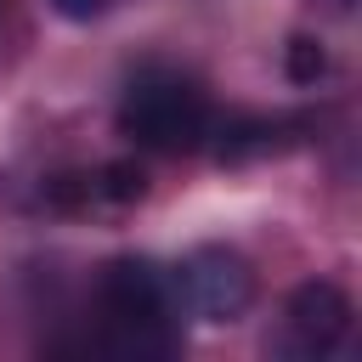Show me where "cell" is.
Wrapping results in <instances>:
<instances>
[{"label": "cell", "instance_id": "7a4b0ae2", "mask_svg": "<svg viewBox=\"0 0 362 362\" xmlns=\"http://www.w3.org/2000/svg\"><path fill=\"white\" fill-rule=\"evenodd\" d=\"M209 96L175 68H141L119 96V136L147 153H192L209 141Z\"/></svg>", "mask_w": 362, "mask_h": 362}, {"label": "cell", "instance_id": "3957f363", "mask_svg": "<svg viewBox=\"0 0 362 362\" xmlns=\"http://www.w3.org/2000/svg\"><path fill=\"white\" fill-rule=\"evenodd\" d=\"M170 288H175V305L198 322H238L255 300V272L238 249L226 243H204L192 249L175 272H170Z\"/></svg>", "mask_w": 362, "mask_h": 362}, {"label": "cell", "instance_id": "277c9868", "mask_svg": "<svg viewBox=\"0 0 362 362\" xmlns=\"http://www.w3.org/2000/svg\"><path fill=\"white\" fill-rule=\"evenodd\" d=\"M345 328H351V300L334 288V283H322V277H311V283H300L294 294H288V311H283V351L288 356H328L339 339H345Z\"/></svg>", "mask_w": 362, "mask_h": 362}, {"label": "cell", "instance_id": "5b68a950", "mask_svg": "<svg viewBox=\"0 0 362 362\" xmlns=\"http://www.w3.org/2000/svg\"><path fill=\"white\" fill-rule=\"evenodd\" d=\"M328 74V51H322V40H288V79L294 85H317Z\"/></svg>", "mask_w": 362, "mask_h": 362}, {"label": "cell", "instance_id": "8992f818", "mask_svg": "<svg viewBox=\"0 0 362 362\" xmlns=\"http://www.w3.org/2000/svg\"><path fill=\"white\" fill-rule=\"evenodd\" d=\"M51 11H57V17H68V23H90V17H102V11H107V0H51Z\"/></svg>", "mask_w": 362, "mask_h": 362}, {"label": "cell", "instance_id": "6da1fadb", "mask_svg": "<svg viewBox=\"0 0 362 362\" xmlns=\"http://www.w3.org/2000/svg\"><path fill=\"white\" fill-rule=\"evenodd\" d=\"M96 300H102V317H107V345L124 351V356H170L181 345V305H175V288H170V272L153 266V260H107L102 266V283H96Z\"/></svg>", "mask_w": 362, "mask_h": 362}]
</instances>
